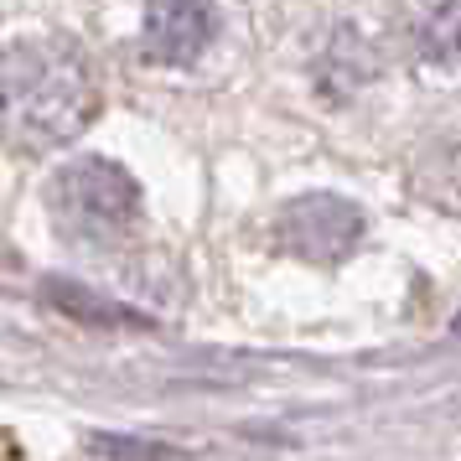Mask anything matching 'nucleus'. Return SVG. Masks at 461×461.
Segmentation results:
<instances>
[{
    "instance_id": "obj_1",
    "label": "nucleus",
    "mask_w": 461,
    "mask_h": 461,
    "mask_svg": "<svg viewBox=\"0 0 461 461\" xmlns=\"http://www.w3.org/2000/svg\"><path fill=\"white\" fill-rule=\"evenodd\" d=\"M99 114L94 68L63 37H26L0 52V146L52 156L73 146Z\"/></svg>"
},
{
    "instance_id": "obj_5",
    "label": "nucleus",
    "mask_w": 461,
    "mask_h": 461,
    "mask_svg": "<svg viewBox=\"0 0 461 461\" xmlns=\"http://www.w3.org/2000/svg\"><path fill=\"white\" fill-rule=\"evenodd\" d=\"M42 295H47V306H58L63 316L84 321V327H99V332H114V327H146V316H135L130 306H120V301H104V295L84 291V285H73V280H47Z\"/></svg>"
},
{
    "instance_id": "obj_4",
    "label": "nucleus",
    "mask_w": 461,
    "mask_h": 461,
    "mask_svg": "<svg viewBox=\"0 0 461 461\" xmlns=\"http://www.w3.org/2000/svg\"><path fill=\"white\" fill-rule=\"evenodd\" d=\"M218 37L212 0H146V58L167 68H192Z\"/></svg>"
},
{
    "instance_id": "obj_3",
    "label": "nucleus",
    "mask_w": 461,
    "mask_h": 461,
    "mask_svg": "<svg viewBox=\"0 0 461 461\" xmlns=\"http://www.w3.org/2000/svg\"><path fill=\"white\" fill-rule=\"evenodd\" d=\"M357 239H363V212L337 192L291 197L275 218V244L295 259H312V265H342L357 249Z\"/></svg>"
},
{
    "instance_id": "obj_2",
    "label": "nucleus",
    "mask_w": 461,
    "mask_h": 461,
    "mask_svg": "<svg viewBox=\"0 0 461 461\" xmlns=\"http://www.w3.org/2000/svg\"><path fill=\"white\" fill-rule=\"evenodd\" d=\"M47 218L68 244L84 249H114L135 218H140V187L120 161L104 156H78L52 171L47 182Z\"/></svg>"
}]
</instances>
